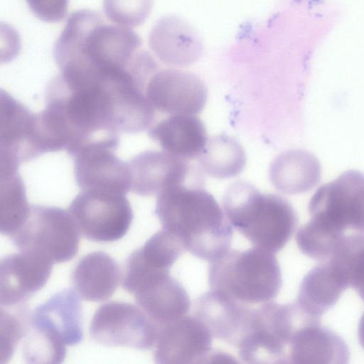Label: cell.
Masks as SVG:
<instances>
[{"mask_svg":"<svg viewBox=\"0 0 364 364\" xmlns=\"http://www.w3.org/2000/svg\"><path fill=\"white\" fill-rule=\"evenodd\" d=\"M186 183L157 195L155 214L163 229L176 236L186 250L211 262L230 250L232 227L210 193Z\"/></svg>","mask_w":364,"mask_h":364,"instance_id":"6da1fadb","label":"cell"},{"mask_svg":"<svg viewBox=\"0 0 364 364\" xmlns=\"http://www.w3.org/2000/svg\"><path fill=\"white\" fill-rule=\"evenodd\" d=\"M230 224L255 247L273 253L280 251L292 237L296 213L289 202L274 194H262L247 182H236L223 199Z\"/></svg>","mask_w":364,"mask_h":364,"instance_id":"7a4b0ae2","label":"cell"},{"mask_svg":"<svg viewBox=\"0 0 364 364\" xmlns=\"http://www.w3.org/2000/svg\"><path fill=\"white\" fill-rule=\"evenodd\" d=\"M208 283L212 291L252 306L277 297L282 279L274 253L255 247L245 250H229L211 262Z\"/></svg>","mask_w":364,"mask_h":364,"instance_id":"3957f363","label":"cell"},{"mask_svg":"<svg viewBox=\"0 0 364 364\" xmlns=\"http://www.w3.org/2000/svg\"><path fill=\"white\" fill-rule=\"evenodd\" d=\"M299 323L294 302H267L252 307L237 348L247 363H287V348Z\"/></svg>","mask_w":364,"mask_h":364,"instance_id":"277c9868","label":"cell"},{"mask_svg":"<svg viewBox=\"0 0 364 364\" xmlns=\"http://www.w3.org/2000/svg\"><path fill=\"white\" fill-rule=\"evenodd\" d=\"M80 235L68 210L35 205L31 206L25 223L10 238L19 251L36 253L56 264L76 255Z\"/></svg>","mask_w":364,"mask_h":364,"instance_id":"5b68a950","label":"cell"},{"mask_svg":"<svg viewBox=\"0 0 364 364\" xmlns=\"http://www.w3.org/2000/svg\"><path fill=\"white\" fill-rule=\"evenodd\" d=\"M311 220L332 232L364 234V174L350 170L321 186L309 204Z\"/></svg>","mask_w":364,"mask_h":364,"instance_id":"8992f818","label":"cell"},{"mask_svg":"<svg viewBox=\"0 0 364 364\" xmlns=\"http://www.w3.org/2000/svg\"><path fill=\"white\" fill-rule=\"evenodd\" d=\"M68 212L80 235L95 242H113L123 237L133 220L125 194L80 191Z\"/></svg>","mask_w":364,"mask_h":364,"instance_id":"52a82bcc","label":"cell"},{"mask_svg":"<svg viewBox=\"0 0 364 364\" xmlns=\"http://www.w3.org/2000/svg\"><path fill=\"white\" fill-rule=\"evenodd\" d=\"M159 328L138 306L110 301L94 314L90 333L93 341L104 346L149 350L155 346Z\"/></svg>","mask_w":364,"mask_h":364,"instance_id":"ba28073f","label":"cell"},{"mask_svg":"<svg viewBox=\"0 0 364 364\" xmlns=\"http://www.w3.org/2000/svg\"><path fill=\"white\" fill-rule=\"evenodd\" d=\"M119 136L90 141L71 156L74 176L80 191H97L127 194L131 191L128 162L115 155Z\"/></svg>","mask_w":364,"mask_h":364,"instance_id":"9c48e42d","label":"cell"},{"mask_svg":"<svg viewBox=\"0 0 364 364\" xmlns=\"http://www.w3.org/2000/svg\"><path fill=\"white\" fill-rule=\"evenodd\" d=\"M78 294L64 289L38 305L29 314L28 327L65 357L66 346L83 340V311Z\"/></svg>","mask_w":364,"mask_h":364,"instance_id":"30bf717a","label":"cell"},{"mask_svg":"<svg viewBox=\"0 0 364 364\" xmlns=\"http://www.w3.org/2000/svg\"><path fill=\"white\" fill-rule=\"evenodd\" d=\"M145 95L155 110L169 114L202 112L208 90L196 75L176 68L159 70L149 79Z\"/></svg>","mask_w":364,"mask_h":364,"instance_id":"8fae6325","label":"cell"},{"mask_svg":"<svg viewBox=\"0 0 364 364\" xmlns=\"http://www.w3.org/2000/svg\"><path fill=\"white\" fill-rule=\"evenodd\" d=\"M213 336L196 316H184L160 326L154 359L160 364L200 363L212 352Z\"/></svg>","mask_w":364,"mask_h":364,"instance_id":"7c38bea8","label":"cell"},{"mask_svg":"<svg viewBox=\"0 0 364 364\" xmlns=\"http://www.w3.org/2000/svg\"><path fill=\"white\" fill-rule=\"evenodd\" d=\"M43 257L26 251L8 255L0 261V303L16 307L41 290L48 282L52 266Z\"/></svg>","mask_w":364,"mask_h":364,"instance_id":"4fadbf2b","label":"cell"},{"mask_svg":"<svg viewBox=\"0 0 364 364\" xmlns=\"http://www.w3.org/2000/svg\"><path fill=\"white\" fill-rule=\"evenodd\" d=\"M128 164L131 191L141 196H157L165 188L186 183L191 173L186 160L165 151L141 152Z\"/></svg>","mask_w":364,"mask_h":364,"instance_id":"5bb4252c","label":"cell"},{"mask_svg":"<svg viewBox=\"0 0 364 364\" xmlns=\"http://www.w3.org/2000/svg\"><path fill=\"white\" fill-rule=\"evenodd\" d=\"M149 43L156 56L172 67L191 65L203 51L202 40L196 29L176 16L160 18L150 32Z\"/></svg>","mask_w":364,"mask_h":364,"instance_id":"9a60e30c","label":"cell"},{"mask_svg":"<svg viewBox=\"0 0 364 364\" xmlns=\"http://www.w3.org/2000/svg\"><path fill=\"white\" fill-rule=\"evenodd\" d=\"M0 154L19 164L40 156L36 146V113L9 94L1 92Z\"/></svg>","mask_w":364,"mask_h":364,"instance_id":"2e32d148","label":"cell"},{"mask_svg":"<svg viewBox=\"0 0 364 364\" xmlns=\"http://www.w3.org/2000/svg\"><path fill=\"white\" fill-rule=\"evenodd\" d=\"M349 358L345 341L320 322L298 326L287 348V363L344 364Z\"/></svg>","mask_w":364,"mask_h":364,"instance_id":"e0dca14e","label":"cell"},{"mask_svg":"<svg viewBox=\"0 0 364 364\" xmlns=\"http://www.w3.org/2000/svg\"><path fill=\"white\" fill-rule=\"evenodd\" d=\"M251 308L252 306L210 291L195 301L193 315L207 326L213 338L236 348Z\"/></svg>","mask_w":364,"mask_h":364,"instance_id":"ac0fdd59","label":"cell"},{"mask_svg":"<svg viewBox=\"0 0 364 364\" xmlns=\"http://www.w3.org/2000/svg\"><path fill=\"white\" fill-rule=\"evenodd\" d=\"M349 284L331 260L314 267L303 278L296 302L308 315L318 320L338 301Z\"/></svg>","mask_w":364,"mask_h":364,"instance_id":"d6986e66","label":"cell"},{"mask_svg":"<svg viewBox=\"0 0 364 364\" xmlns=\"http://www.w3.org/2000/svg\"><path fill=\"white\" fill-rule=\"evenodd\" d=\"M148 134L166 152L188 160L199 157L208 141L203 122L192 114H173L151 126Z\"/></svg>","mask_w":364,"mask_h":364,"instance_id":"ffe728a7","label":"cell"},{"mask_svg":"<svg viewBox=\"0 0 364 364\" xmlns=\"http://www.w3.org/2000/svg\"><path fill=\"white\" fill-rule=\"evenodd\" d=\"M119 278L117 262L102 251L82 257L71 274L75 292L81 299L94 302L109 299L118 287Z\"/></svg>","mask_w":364,"mask_h":364,"instance_id":"44dd1931","label":"cell"},{"mask_svg":"<svg viewBox=\"0 0 364 364\" xmlns=\"http://www.w3.org/2000/svg\"><path fill=\"white\" fill-rule=\"evenodd\" d=\"M269 177L279 192L293 195L305 193L320 180L321 166L311 153L300 149L279 154L272 162Z\"/></svg>","mask_w":364,"mask_h":364,"instance_id":"7402d4cb","label":"cell"},{"mask_svg":"<svg viewBox=\"0 0 364 364\" xmlns=\"http://www.w3.org/2000/svg\"><path fill=\"white\" fill-rule=\"evenodd\" d=\"M135 301L159 327L184 316L191 307L183 285L170 274L134 294Z\"/></svg>","mask_w":364,"mask_h":364,"instance_id":"603a6c76","label":"cell"},{"mask_svg":"<svg viewBox=\"0 0 364 364\" xmlns=\"http://www.w3.org/2000/svg\"><path fill=\"white\" fill-rule=\"evenodd\" d=\"M202 171L210 177L225 179L239 175L246 164V154L241 144L226 134L208 140L198 157Z\"/></svg>","mask_w":364,"mask_h":364,"instance_id":"cb8c5ba5","label":"cell"},{"mask_svg":"<svg viewBox=\"0 0 364 364\" xmlns=\"http://www.w3.org/2000/svg\"><path fill=\"white\" fill-rule=\"evenodd\" d=\"M1 232L11 237L25 223L31 211L18 169L1 168Z\"/></svg>","mask_w":364,"mask_h":364,"instance_id":"d4e9b609","label":"cell"},{"mask_svg":"<svg viewBox=\"0 0 364 364\" xmlns=\"http://www.w3.org/2000/svg\"><path fill=\"white\" fill-rule=\"evenodd\" d=\"M153 4L154 0H103V9L111 22L132 28L146 21Z\"/></svg>","mask_w":364,"mask_h":364,"instance_id":"484cf974","label":"cell"},{"mask_svg":"<svg viewBox=\"0 0 364 364\" xmlns=\"http://www.w3.org/2000/svg\"><path fill=\"white\" fill-rule=\"evenodd\" d=\"M29 314L25 309H18L17 314H11L1 308V363L9 359L18 342L23 338Z\"/></svg>","mask_w":364,"mask_h":364,"instance_id":"4316f807","label":"cell"},{"mask_svg":"<svg viewBox=\"0 0 364 364\" xmlns=\"http://www.w3.org/2000/svg\"><path fill=\"white\" fill-rule=\"evenodd\" d=\"M30 10L45 22L56 23L66 16L68 0H26Z\"/></svg>","mask_w":364,"mask_h":364,"instance_id":"83f0119b","label":"cell"},{"mask_svg":"<svg viewBox=\"0 0 364 364\" xmlns=\"http://www.w3.org/2000/svg\"><path fill=\"white\" fill-rule=\"evenodd\" d=\"M350 287L364 301V244L351 256L348 263Z\"/></svg>","mask_w":364,"mask_h":364,"instance_id":"f1b7e54d","label":"cell"},{"mask_svg":"<svg viewBox=\"0 0 364 364\" xmlns=\"http://www.w3.org/2000/svg\"><path fill=\"white\" fill-rule=\"evenodd\" d=\"M358 337L360 346L364 349V312L359 321Z\"/></svg>","mask_w":364,"mask_h":364,"instance_id":"f546056e","label":"cell"}]
</instances>
